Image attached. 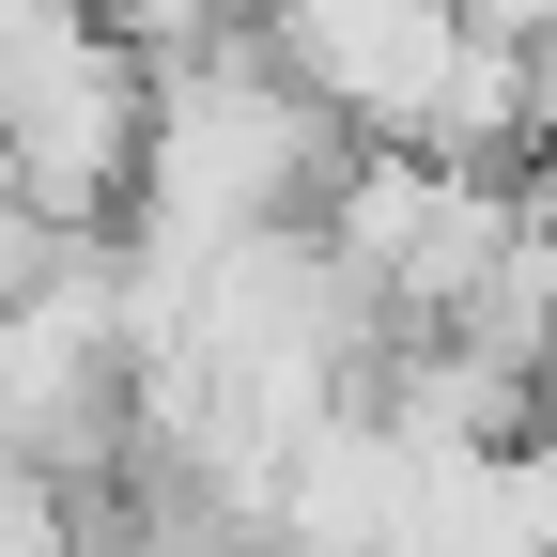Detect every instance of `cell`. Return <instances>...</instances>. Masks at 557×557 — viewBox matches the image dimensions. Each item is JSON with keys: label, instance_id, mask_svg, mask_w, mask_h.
<instances>
[{"label": "cell", "instance_id": "obj_1", "mask_svg": "<svg viewBox=\"0 0 557 557\" xmlns=\"http://www.w3.org/2000/svg\"><path fill=\"white\" fill-rule=\"evenodd\" d=\"M341 156H357V124L263 47V16H233V32H201V47H171L156 78H139L124 233L186 263V248H218V233H248V218H310Z\"/></svg>", "mask_w": 557, "mask_h": 557}, {"label": "cell", "instance_id": "obj_2", "mask_svg": "<svg viewBox=\"0 0 557 557\" xmlns=\"http://www.w3.org/2000/svg\"><path fill=\"white\" fill-rule=\"evenodd\" d=\"M139 62L94 0H47V16L16 32V62H0V171H16L62 233H109L124 186H139Z\"/></svg>", "mask_w": 557, "mask_h": 557}, {"label": "cell", "instance_id": "obj_3", "mask_svg": "<svg viewBox=\"0 0 557 557\" xmlns=\"http://www.w3.org/2000/svg\"><path fill=\"white\" fill-rule=\"evenodd\" d=\"M0 557H78V511H62V480L0 449Z\"/></svg>", "mask_w": 557, "mask_h": 557}, {"label": "cell", "instance_id": "obj_4", "mask_svg": "<svg viewBox=\"0 0 557 557\" xmlns=\"http://www.w3.org/2000/svg\"><path fill=\"white\" fill-rule=\"evenodd\" d=\"M94 16L139 47V62H171V47H201V32H233L248 16V0H94Z\"/></svg>", "mask_w": 557, "mask_h": 557}, {"label": "cell", "instance_id": "obj_5", "mask_svg": "<svg viewBox=\"0 0 557 557\" xmlns=\"http://www.w3.org/2000/svg\"><path fill=\"white\" fill-rule=\"evenodd\" d=\"M511 47H527V94H542V139H557V0H527V32H511Z\"/></svg>", "mask_w": 557, "mask_h": 557}]
</instances>
